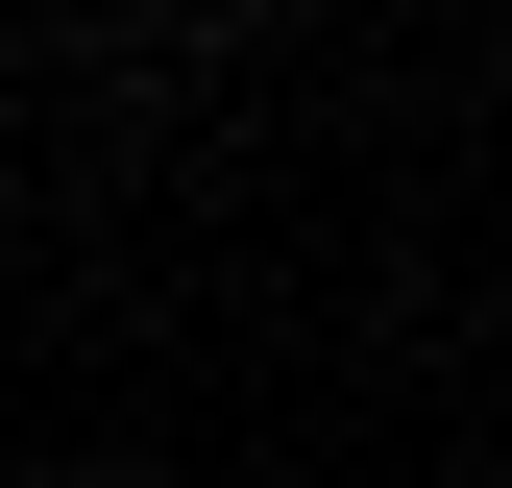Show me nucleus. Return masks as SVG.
<instances>
[{
    "label": "nucleus",
    "mask_w": 512,
    "mask_h": 488,
    "mask_svg": "<svg viewBox=\"0 0 512 488\" xmlns=\"http://www.w3.org/2000/svg\"><path fill=\"white\" fill-rule=\"evenodd\" d=\"M171 25H220V0H171Z\"/></svg>",
    "instance_id": "f257e3e1"
}]
</instances>
